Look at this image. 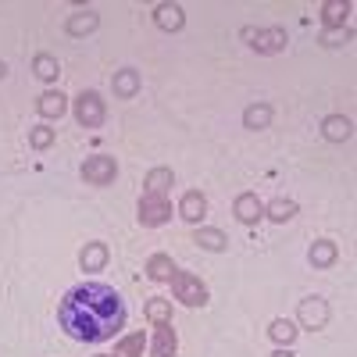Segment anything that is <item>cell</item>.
Listing matches in <instances>:
<instances>
[{"label":"cell","mask_w":357,"mask_h":357,"mask_svg":"<svg viewBox=\"0 0 357 357\" xmlns=\"http://www.w3.org/2000/svg\"><path fill=\"white\" fill-rule=\"evenodd\" d=\"M57 321L79 343H104L126 325V304L118 296V289L104 282H86V286H75L61 301Z\"/></svg>","instance_id":"1"},{"label":"cell","mask_w":357,"mask_h":357,"mask_svg":"<svg viewBox=\"0 0 357 357\" xmlns=\"http://www.w3.org/2000/svg\"><path fill=\"white\" fill-rule=\"evenodd\" d=\"M172 289H175V301H183L186 307H204L207 304V286L190 275V272H175L172 275Z\"/></svg>","instance_id":"2"},{"label":"cell","mask_w":357,"mask_h":357,"mask_svg":"<svg viewBox=\"0 0 357 357\" xmlns=\"http://www.w3.org/2000/svg\"><path fill=\"white\" fill-rule=\"evenodd\" d=\"M114 175H118V165L107 154H93V158H86V165H82V178H86V183H93V186L114 183Z\"/></svg>","instance_id":"3"},{"label":"cell","mask_w":357,"mask_h":357,"mask_svg":"<svg viewBox=\"0 0 357 357\" xmlns=\"http://www.w3.org/2000/svg\"><path fill=\"white\" fill-rule=\"evenodd\" d=\"M75 118H79V126H86V129H97L100 122H104V100H100V93H82L79 100H75Z\"/></svg>","instance_id":"4"},{"label":"cell","mask_w":357,"mask_h":357,"mask_svg":"<svg viewBox=\"0 0 357 357\" xmlns=\"http://www.w3.org/2000/svg\"><path fill=\"white\" fill-rule=\"evenodd\" d=\"M172 218V204H168V197H151V193H143V200H139V222L143 225H165Z\"/></svg>","instance_id":"5"},{"label":"cell","mask_w":357,"mask_h":357,"mask_svg":"<svg viewBox=\"0 0 357 357\" xmlns=\"http://www.w3.org/2000/svg\"><path fill=\"white\" fill-rule=\"evenodd\" d=\"M250 47L261 50V54H279V50L286 47V29H279V25H272V29H254Z\"/></svg>","instance_id":"6"},{"label":"cell","mask_w":357,"mask_h":357,"mask_svg":"<svg viewBox=\"0 0 357 357\" xmlns=\"http://www.w3.org/2000/svg\"><path fill=\"white\" fill-rule=\"evenodd\" d=\"M301 321L307 325V329H325V321H329V304L321 301V296H307V301H301Z\"/></svg>","instance_id":"7"},{"label":"cell","mask_w":357,"mask_h":357,"mask_svg":"<svg viewBox=\"0 0 357 357\" xmlns=\"http://www.w3.org/2000/svg\"><path fill=\"white\" fill-rule=\"evenodd\" d=\"M232 215L240 218L243 225H254L257 218H264V204L257 200V193H240L232 204Z\"/></svg>","instance_id":"8"},{"label":"cell","mask_w":357,"mask_h":357,"mask_svg":"<svg viewBox=\"0 0 357 357\" xmlns=\"http://www.w3.org/2000/svg\"><path fill=\"white\" fill-rule=\"evenodd\" d=\"M178 215H183L186 222H193V225H197V222L207 215V197H204V193H197V190H190L183 200H178Z\"/></svg>","instance_id":"9"},{"label":"cell","mask_w":357,"mask_h":357,"mask_svg":"<svg viewBox=\"0 0 357 357\" xmlns=\"http://www.w3.org/2000/svg\"><path fill=\"white\" fill-rule=\"evenodd\" d=\"M154 22H158V29H165V33H178V29L186 25V15H183L178 4H161L154 11Z\"/></svg>","instance_id":"10"},{"label":"cell","mask_w":357,"mask_h":357,"mask_svg":"<svg viewBox=\"0 0 357 357\" xmlns=\"http://www.w3.org/2000/svg\"><path fill=\"white\" fill-rule=\"evenodd\" d=\"M111 89H114V97H136V93H139V72H136V68H122V72H114Z\"/></svg>","instance_id":"11"},{"label":"cell","mask_w":357,"mask_h":357,"mask_svg":"<svg viewBox=\"0 0 357 357\" xmlns=\"http://www.w3.org/2000/svg\"><path fill=\"white\" fill-rule=\"evenodd\" d=\"M175 350H178V340H175L172 321L158 325V333H154V357H175Z\"/></svg>","instance_id":"12"},{"label":"cell","mask_w":357,"mask_h":357,"mask_svg":"<svg viewBox=\"0 0 357 357\" xmlns=\"http://www.w3.org/2000/svg\"><path fill=\"white\" fill-rule=\"evenodd\" d=\"M321 132H325V139H333V143H343V139H350V118L347 114H329L321 122Z\"/></svg>","instance_id":"13"},{"label":"cell","mask_w":357,"mask_h":357,"mask_svg":"<svg viewBox=\"0 0 357 357\" xmlns=\"http://www.w3.org/2000/svg\"><path fill=\"white\" fill-rule=\"evenodd\" d=\"M79 264H82V272H100L107 264V247L104 243H86L82 254H79Z\"/></svg>","instance_id":"14"},{"label":"cell","mask_w":357,"mask_h":357,"mask_svg":"<svg viewBox=\"0 0 357 357\" xmlns=\"http://www.w3.org/2000/svg\"><path fill=\"white\" fill-rule=\"evenodd\" d=\"M36 107H40L43 118H61L68 104H65V93H57V89H47V93L36 100Z\"/></svg>","instance_id":"15"},{"label":"cell","mask_w":357,"mask_h":357,"mask_svg":"<svg viewBox=\"0 0 357 357\" xmlns=\"http://www.w3.org/2000/svg\"><path fill=\"white\" fill-rule=\"evenodd\" d=\"M97 25H100V15H93V11L72 15L68 18V36H89V33H97Z\"/></svg>","instance_id":"16"},{"label":"cell","mask_w":357,"mask_h":357,"mask_svg":"<svg viewBox=\"0 0 357 357\" xmlns=\"http://www.w3.org/2000/svg\"><path fill=\"white\" fill-rule=\"evenodd\" d=\"M311 264L314 268H329V264H336V257H340V250H336V243L333 240H318L314 247H311Z\"/></svg>","instance_id":"17"},{"label":"cell","mask_w":357,"mask_h":357,"mask_svg":"<svg viewBox=\"0 0 357 357\" xmlns=\"http://www.w3.org/2000/svg\"><path fill=\"white\" fill-rule=\"evenodd\" d=\"M146 275H151L154 282H168V279L175 275V264H172V257H168V254H154L151 261H146Z\"/></svg>","instance_id":"18"},{"label":"cell","mask_w":357,"mask_h":357,"mask_svg":"<svg viewBox=\"0 0 357 357\" xmlns=\"http://www.w3.org/2000/svg\"><path fill=\"white\" fill-rule=\"evenodd\" d=\"M268 122H272V107L268 104H250L247 111H243V126L247 129H268Z\"/></svg>","instance_id":"19"},{"label":"cell","mask_w":357,"mask_h":357,"mask_svg":"<svg viewBox=\"0 0 357 357\" xmlns=\"http://www.w3.org/2000/svg\"><path fill=\"white\" fill-rule=\"evenodd\" d=\"M193 243H197V247H204V250H215V254L229 247V240H225V236H222L218 229H197V232H193Z\"/></svg>","instance_id":"20"},{"label":"cell","mask_w":357,"mask_h":357,"mask_svg":"<svg viewBox=\"0 0 357 357\" xmlns=\"http://www.w3.org/2000/svg\"><path fill=\"white\" fill-rule=\"evenodd\" d=\"M146 193L151 197H165L168 193V186H172V168H154L151 175H146Z\"/></svg>","instance_id":"21"},{"label":"cell","mask_w":357,"mask_h":357,"mask_svg":"<svg viewBox=\"0 0 357 357\" xmlns=\"http://www.w3.org/2000/svg\"><path fill=\"white\" fill-rule=\"evenodd\" d=\"M350 15V4H343V0H329V4H321V18L329 29H343V18Z\"/></svg>","instance_id":"22"},{"label":"cell","mask_w":357,"mask_h":357,"mask_svg":"<svg viewBox=\"0 0 357 357\" xmlns=\"http://www.w3.org/2000/svg\"><path fill=\"white\" fill-rule=\"evenodd\" d=\"M143 347H146L143 333H132V336H126V340L114 343V354H111V357H143Z\"/></svg>","instance_id":"23"},{"label":"cell","mask_w":357,"mask_h":357,"mask_svg":"<svg viewBox=\"0 0 357 357\" xmlns=\"http://www.w3.org/2000/svg\"><path fill=\"white\" fill-rule=\"evenodd\" d=\"M268 336H272L275 343H282V347H289L296 340V325L289 318H275L272 325H268Z\"/></svg>","instance_id":"24"},{"label":"cell","mask_w":357,"mask_h":357,"mask_svg":"<svg viewBox=\"0 0 357 357\" xmlns=\"http://www.w3.org/2000/svg\"><path fill=\"white\" fill-rule=\"evenodd\" d=\"M33 72H36L43 82H54L57 75H61V68H57V57H50V54H36V57H33Z\"/></svg>","instance_id":"25"},{"label":"cell","mask_w":357,"mask_h":357,"mask_svg":"<svg viewBox=\"0 0 357 357\" xmlns=\"http://www.w3.org/2000/svg\"><path fill=\"white\" fill-rule=\"evenodd\" d=\"M264 215L272 218V222H289L293 215H296V200H286V197H279V200H272L264 207Z\"/></svg>","instance_id":"26"},{"label":"cell","mask_w":357,"mask_h":357,"mask_svg":"<svg viewBox=\"0 0 357 357\" xmlns=\"http://www.w3.org/2000/svg\"><path fill=\"white\" fill-rule=\"evenodd\" d=\"M146 318H151L154 325L172 321V301H161V296H154V301H146Z\"/></svg>","instance_id":"27"},{"label":"cell","mask_w":357,"mask_h":357,"mask_svg":"<svg viewBox=\"0 0 357 357\" xmlns=\"http://www.w3.org/2000/svg\"><path fill=\"white\" fill-rule=\"evenodd\" d=\"M350 40H354L350 29H325V33H321V43L325 47H347Z\"/></svg>","instance_id":"28"},{"label":"cell","mask_w":357,"mask_h":357,"mask_svg":"<svg viewBox=\"0 0 357 357\" xmlns=\"http://www.w3.org/2000/svg\"><path fill=\"white\" fill-rule=\"evenodd\" d=\"M29 143H33L36 151H47V146L54 143V129H47V126H36L33 132H29Z\"/></svg>","instance_id":"29"},{"label":"cell","mask_w":357,"mask_h":357,"mask_svg":"<svg viewBox=\"0 0 357 357\" xmlns=\"http://www.w3.org/2000/svg\"><path fill=\"white\" fill-rule=\"evenodd\" d=\"M272 357H293V354H289V347H279V350H275Z\"/></svg>","instance_id":"30"},{"label":"cell","mask_w":357,"mask_h":357,"mask_svg":"<svg viewBox=\"0 0 357 357\" xmlns=\"http://www.w3.org/2000/svg\"><path fill=\"white\" fill-rule=\"evenodd\" d=\"M4 75H8V65H4V61H0V79H4Z\"/></svg>","instance_id":"31"},{"label":"cell","mask_w":357,"mask_h":357,"mask_svg":"<svg viewBox=\"0 0 357 357\" xmlns=\"http://www.w3.org/2000/svg\"><path fill=\"white\" fill-rule=\"evenodd\" d=\"M97 357H111V354H97Z\"/></svg>","instance_id":"32"}]
</instances>
